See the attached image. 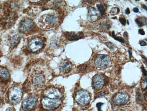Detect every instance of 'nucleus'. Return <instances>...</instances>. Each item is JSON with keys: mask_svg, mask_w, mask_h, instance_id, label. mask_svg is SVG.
I'll list each match as a JSON object with an SVG mask.
<instances>
[{"mask_svg": "<svg viewBox=\"0 0 147 111\" xmlns=\"http://www.w3.org/2000/svg\"><path fill=\"white\" fill-rule=\"evenodd\" d=\"M27 77L23 83L25 94L40 93L47 81L45 71L39 61L35 60L26 66Z\"/></svg>", "mask_w": 147, "mask_h": 111, "instance_id": "obj_1", "label": "nucleus"}, {"mask_svg": "<svg viewBox=\"0 0 147 111\" xmlns=\"http://www.w3.org/2000/svg\"><path fill=\"white\" fill-rule=\"evenodd\" d=\"M45 42L42 35L31 36L27 38L23 51L26 56L38 54L44 47Z\"/></svg>", "mask_w": 147, "mask_h": 111, "instance_id": "obj_2", "label": "nucleus"}, {"mask_svg": "<svg viewBox=\"0 0 147 111\" xmlns=\"http://www.w3.org/2000/svg\"><path fill=\"white\" fill-rule=\"evenodd\" d=\"M25 94L23 83H15L7 90L5 101L11 106L17 105L22 101Z\"/></svg>", "mask_w": 147, "mask_h": 111, "instance_id": "obj_3", "label": "nucleus"}, {"mask_svg": "<svg viewBox=\"0 0 147 111\" xmlns=\"http://www.w3.org/2000/svg\"><path fill=\"white\" fill-rule=\"evenodd\" d=\"M63 104L61 99H51L40 96L37 111H55L60 109Z\"/></svg>", "mask_w": 147, "mask_h": 111, "instance_id": "obj_4", "label": "nucleus"}, {"mask_svg": "<svg viewBox=\"0 0 147 111\" xmlns=\"http://www.w3.org/2000/svg\"><path fill=\"white\" fill-rule=\"evenodd\" d=\"M39 29V26L30 18H23L18 25L19 33L26 36L36 35Z\"/></svg>", "mask_w": 147, "mask_h": 111, "instance_id": "obj_5", "label": "nucleus"}, {"mask_svg": "<svg viewBox=\"0 0 147 111\" xmlns=\"http://www.w3.org/2000/svg\"><path fill=\"white\" fill-rule=\"evenodd\" d=\"M39 98V93L27 94L26 97L22 101L21 111H37Z\"/></svg>", "mask_w": 147, "mask_h": 111, "instance_id": "obj_6", "label": "nucleus"}, {"mask_svg": "<svg viewBox=\"0 0 147 111\" xmlns=\"http://www.w3.org/2000/svg\"><path fill=\"white\" fill-rule=\"evenodd\" d=\"M59 20V18L56 13L45 14L39 19L38 26L43 29H49L58 25Z\"/></svg>", "mask_w": 147, "mask_h": 111, "instance_id": "obj_7", "label": "nucleus"}, {"mask_svg": "<svg viewBox=\"0 0 147 111\" xmlns=\"http://www.w3.org/2000/svg\"><path fill=\"white\" fill-rule=\"evenodd\" d=\"M40 96L51 99H61L63 97V92L61 89L52 85L45 87L40 92Z\"/></svg>", "mask_w": 147, "mask_h": 111, "instance_id": "obj_8", "label": "nucleus"}, {"mask_svg": "<svg viewBox=\"0 0 147 111\" xmlns=\"http://www.w3.org/2000/svg\"><path fill=\"white\" fill-rule=\"evenodd\" d=\"M74 99L76 104L80 107L88 104L91 99L89 93L85 90H79L74 94Z\"/></svg>", "mask_w": 147, "mask_h": 111, "instance_id": "obj_9", "label": "nucleus"}, {"mask_svg": "<svg viewBox=\"0 0 147 111\" xmlns=\"http://www.w3.org/2000/svg\"><path fill=\"white\" fill-rule=\"evenodd\" d=\"M95 64L97 68L100 69L107 68L110 64V57L105 54L98 55L95 59Z\"/></svg>", "mask_w": 147, "mask_h": 111, "instance_id": "obj_10", "label": "nucleus"}, {"mask_svg": "<svg viewBox=\"0 0 147 111\" xmlns=\"http://www.w3.org/2000/svg\"><path fill=\"white\" fill-rule=\"evenodd\" d=\"M11 73L9 70L5 67L0 66V84L6 85L10 83Z\"/></svg>", "mask_w": 147, "mask_h": 111, "instance_id": "obj_11", "label": "nucleus"}, {"mask_svg": "<svg viewBox=\"0 0 147 111\" xmlns=\"http://www.w3.org/2000/svg\"><path fill=\"white\" fill-rule=\"evenodd\" d=\"M21 34L19 31H13L11 32L8 36V42L10 47L13 49L19 43L21 40Z\"/></svg>", "mask_w": 147, "mask_h": 111, "instance_id": "obj_12", "label": "nucleus"}, {"mask_svg": "<svg viewBox=\"0 0 147 111\" xmlns=\"http://www.w3.org/2000/svg\"><path fill=\"white\" fill-rule=\"evenodd\" d=\"M74 68V65L71 61L68 59L62 61L58 66L60 73L63 75H66L70 73Z\"/></svg>", "mask_w": 147, "mask_h": 111, "instance_id": "obj_13", "label": "nucleus"}, {"mask_svg": "<svg viewBox=\"0 0 147 111\" xmlns=\"http://www.w3.org/2000/svg\"><path fill=\"white\" fill-rule=\"evenodd\" d=\"M105 84V79L104 76L101 74L95 75L92 80V85L94 88L97 90H101Z\"/></svg>", "mask_w": 147, "mask_h": 111, "instance_id": "obj_14", "label": "nucleus"}, {"mask_svg": "<svg viewBox=\"0 0 147 111\" xmlns=\"http://www.w3.org/2000/svg\"><path fill=\"white\" fill-rule=\"evenodd\" d=\"M129 100V96L128 94L124 93H119L114 97V101L116 104L123 105L125 104Z\"/></svg>", "mask_w": 147, "mask_h": 111, "instance_id": "obj_15", "label": "nucleus"}, {"mask_svg": "<svg viewBox=\"0 0 147 111\" xmlns=\"http://www.w3.org/2000/svg\"><path fill=\"white\" fill-rule=\"evenodd\" d=\"M64 37L69 41H74L82 38L84 36L82 32L75 33V32H66L64 33Z\"/></svg>", "mask_w": 147, "mask_h": 111, "instance_id": "obj_16", "label": "nucleus"}, {"mask_svg": "<svg viewBox=\"0 0 147 111\" xmlns=\"http://www.w3.org/2000/svg\"><path fill=\"white\" fill-rule=\"evenodd\" d=\"M98 13L96 11V10L91 7L88 11V18L90 21L91 22H96L98 20Z\"/></svg>", "mask_w": 147, "mask_h": 111, "instance_id": "obj_17", "label": "nucleus"}, {"mask_svg": "<svg viewBox=\"0 0 147 111\" xmlns=\"http://www.w3.org/2000/svg\"><path fill=\"white\" fill-rule=\"evenodd\" d=\"M135 21L136 22L137 25H138V26L139 27H142L143 26L144 23L145 22L146 23L147 21V19L145 18H142V19H136L135 20Z\"/></svg>", "mask_w": 147, "mask_h": 111, "instance_id": "obj_18", "label": "nucleus"}, {"mask_svg": "<svg viewBox=\"0 0 147 111\" xmlns=\"http://www.w3.org/2000/svg\"><path fill=\"white\" fill-rule=\"evenodd\" d=\"M97 9L100 12L101 15L102 17H103L104 14H105V12L104 6L102 4H99V5H97Z\"/></svg>", "mask_w": 147, "mask_h": 111, "instance_id": "obj_19", "label": "nucleus"}, {"mask_svg": "<svg viewBox=\"0 0 147 111\" xmlns=\"http://www.w3.org/2000/svg\"><path fill=\"white\" fill-rule=\"evenodd\" d=\"M112 36L115 40H117V41H119V42H122V43H124V39H123L122 37H116V35H115L114 31H113L112 33Z\"/></svg>", "mask_w": 147, "mask_h": 111, "instance_id": "obj_20", "label": "nucleus"}, {"mask_svg": "<svg viewBox=\"0 0 147 111\" xmlns=\"http://www.w3.org/2000/svg\"><path fill=\"white\" fill-rule=\"evenodd\" d=\"M105 44L107 45V47H109L111 50H113L115 48V46H114V45L111 43V42H107Z\"/></svg>", "mask_w": 147, "mask_h": 111, "instance_id": "obj_21", "label": "nucleus"}, {"mask_svg": "<svg viewBox=\"0 0 147 111\" xmlns=\"http://www.w3.org/2000/svg\"><path fill=\"white\" fill-rule=\"evenodd\" d=\"M119 12V9L117 8H112L111 9V11H110V12L113 14H117V13H118Z\"/></svg>", "mask_w": 147, "mask_h": 111, "instance_id": "obj_22", "label": "nucleus"}, {"mask_svg": "<svg viewBox=\"0 0 147 111\" xmlns=\"http://www.w3.org/2000/svg\"><path fill=\"white\" fill-rule=\"evenodd\" d=\"M119 21H120V22L121 23V24H122V25H126V19H125L124 18H120L119 19Z\"/></svg>", "mask_w": 147, "mask_h": 111, "instance_id": "obj_23", "label": "nucleus"}, {"mask_svg": "<svg viewBox=\"0 0 147 111\" xmlns=\"http://www.w3.org/2000/svg\"><path fill=\"white\" fill-rule=\"evenodd\" d=\"M5 111H16V108L13 106L7 108Z\"/></svg>", "mask_w": 147, "mask_h": 111, "instance_id": "obj_24", "label": "nucleus"}, {"mask_svg": "<svg viewBox=\"0 0 147 111\" xmlns=\"http://www.w3.org/2000/svg\"><path fill=\"white\" fill-rule=\"evenodd\" d=\"M138 32H139V33H140L141 35H144L145 34V32H144V31L143 30V29H139Z\"/></svg>", "mask_w": 147, "mask_h": 111, "instance_id": "obj_25", "label": "nucleus"}, {"mask_svg": "<svg viewBox=\"0 0 147 111\" xmlns=\"http://www.w3.org/2000/svg\"><path fill=\"white\" fill-rule=\"evenodd\" d=\"M138 100H139V101H141L142 100V96L140 94V93H138Z\"/></svg>", "mask_w": 147, "mask_h": 111, "instance_id": "obj_26", "label": "nucleus"}, {"mask_svg": "<svg viewBox=\"0 0 147 111\" xmlns=\"http://www.w3.org/2000/svg\"><path fill=\"white\" fill-rule=\"evenodd\" d=\"M140 45H141V46H145V45H147V44H146L145 42H140Z\"/></svg>", "mask_w": 147, "mask_h": 111, "instance_id": "obj_27", "label": "nucleus"}, {"mask_svg": "<svg viewBox=\"0 0 147 111\" xmlns=\"http://www.w3.org/2000/svg\"><path fill=\"white\" fill-rule=\"evenodd\" d=\"M130 9H129V8H127V9H126V11H125V13H126V14H130Z\"/></svg>", "mask_w": 147, "mask_h": 111, "instance_id": "obj_28", "label": "nucleus"}, {"mask_svg": "<svg viewBox=\"0 0 147 111\" xmlns=\"http://www.w3.org/2000/svg\"><path fill=\"white\" fill-rule=\"evenodd\" d=\"M133 11L135 13H138V9L137 8H135L133 9Z\"/></svg>", "mask_w": 147, "mask_h": 111, "instance_id": "obj_29", "label": "nucleus"}, {"mask_svg": "<svg viewBox=\"0 0 147 111\" xmlns=\"http://www.w3.org/2000/svg\"><path fill=\"white\" fill-rule=\"evenodd\" d=\"M3 100L0 98V107H1V106L2 105V103H3Z\"/></svg>", "mask_w": 147, "mask_h": 111, "instance_id": "obj_30", "label": "nucleus"}, {"mask_svg": "<svg viewBox=\"0 0 147 111\" xmlns=\"http://www.w3.org/2000/svg\"><path fill=\"white\" fill-rule=\"evenodd\" d=\"M142 69H143V71H144L143 72L144 73V75H145V76H146V72L145 70L144 69V68H142Z\"/></svg>", "mask_w": 147, "mask_h": 111, "instance_id": "obj_31", "label": "nucleus"}, {"mask_svg": "<svg viewBox=\"0 0 147 111\" xmlns=\"http://www.w3.org/2000/svg\"><path fill=\"white\" fill-rule=\"evenodd\" d=\"M143 6H144V9H145L146 11H147V7H146V6L145 5H143Z\"/></svg>", "mask_w": 147, "mask_h": 111, "instance_id": "obj_32", "label": "nucleus"}, {"mask_svg": "<svg viewBox=\"0 0 147 111\" xmlns=\"http://www.w3.org/2000/svg\"><path fill=\"white\" fill-rule=\"evenodd\" d=\"M72 111H77V110L76 109H74Z\"/></svg>", "mask_w": 147, "mask_h": 111, "instance_id": "obj_33", "label": "nucleus"}, {"mask_svg": "<svg viewBox=\"0 0 147 111\" xmlns=\"http://www.w3.org/2000/svg\"><path fill=\"white\" fill-rule=\"evenodd\" d=\"M123 111V110H116V111Z\"/></svg>", "mask_w": 147, "mask_h": 111, "instance_id": "obj_34", "label": "nucleus"}]
</instances>
